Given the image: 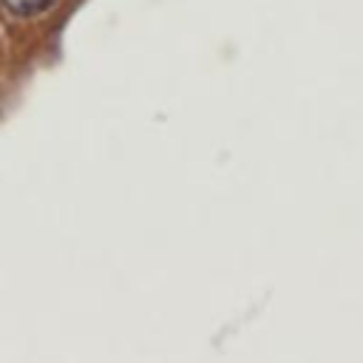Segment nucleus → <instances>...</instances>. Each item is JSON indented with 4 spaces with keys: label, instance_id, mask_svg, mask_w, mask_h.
<instances>
[{
    "label": "nucleus",
    "instance_id": "nucleus-1",
    "mask_svg": "<svg viewBox=\"0 0 363 363\" xmlns=\"http://www.w3.org/2000/svg\"><path fill=\"white\" fill-rule=\"evenodd\" d=\"M11 11H17V14H37V11H43V9H48L51 6V0H3Z\"/></svg>",
    "mask_w": 363,
    "mask_h": 363
}]
</instances>
